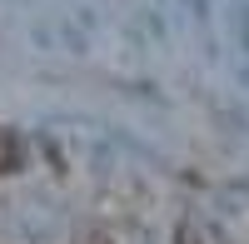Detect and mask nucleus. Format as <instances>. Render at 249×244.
Listing matches in <instances>:
<instances>
[{
	"instance_id": "obj_1",
	"label": "nucleus",
	"mask_w": 249,
	"mask_h": 244,
	"mask_svg": "<svg viewBox=\"0 0 249 244\" xmlns=\"http://www.w3.org/2000/svg\"><path fill=\"white\" fill-rule=\"evenodd\" d=\"M25 165V145H20L15 130H0V174H15Z\"/></svg>"
}]
</instances>
